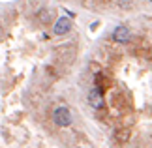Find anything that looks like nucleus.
<instances>
[{"mask_svg":"<svg viewBox=\"0 0 152 148\" xmlns=\"http://www.w3.org/2000/svg\"><path fill=\"white\" fill-rule=\"evenodd\" d=\"M53 120H55L56 126L68 128V126H72L73 118H72V112H69V109H66V107H58V109H55V112H53Z\"/></svg>","mask_w":152,"mask_h":148,"instance_id":"f257e3e1","label":"nucleus"},{"mask_svg":"<svg viewBox=\"0 0 152 148\" xmlns=\"http://www.w3.org/2000/svg\"><path fill=\"white\" fill-rule=\"evenodd\" d=\"M88 103L94 109H102L103 107V94H102L100 88H92L88 92Z\"/></svg>","mask_w":152,"mask_h":148,"instance_id":"f03ea898","label":"nucleus"},{"mask_svg":"<svg viewBox=\"0 0 152 148\" xmlns=\"http://www.w3.org/2000/svg\"><path fill=\"white\" fill-rule=\"evenodd\" d=\"M55 34H58V36H64V34H68L69 30H72V21L68 19V17H60L56 23H55Z\"/></svg>","mask_w":152,"mask_h":148,"instance_id":"7ed1b4c3","label":"nucleus"},{"mask_svg":"<svg viewBox=\"0 0 152 148\" xmlns=\"http://www.w3.org/2000/svg\"><path fill=\"white\" fill-rule=\"evenodd\" d=\"M113 39L116 43H126L128 39H130V28L126 26H116L115 32H113Z\"/></svg>","mask_w":152,"mask_h":148,"instance_id":"20e7f679","label":"nucleus"}]
</instances>
